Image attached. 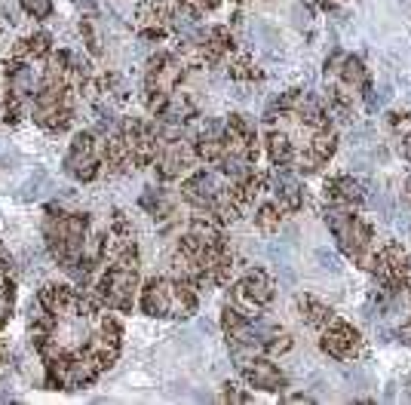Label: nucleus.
<instances>
[{
    "label": "nucleus",
    "instance_id": "obj_1",
    "mask_svg": "<svg viewBox=\"0 0 411 405\" xmlns=\"http://www.w3.org/2000/svg\"><path fill=\"white\" fill-rule=\"evenodd\" d=\"M138 286H142V283H138L135 267H117V264H111L108 270L98 277V283L92 286V289H96V298L102 301V307L129 313L132 304H135Z\"/></svg>",
    "mask_w": 411,
    "mask_h": 405
},
{
    "label": "nucleus",
    "instance_id": "obj_2",
    "mask_svg": "<svg viewBox=\"0 0 411 405\" xmlns=\"http://www.w3.org/2000/svg\"><path fill=\"white\" fill-rule=\"evenodd\" d=\"M62 166L74 181H96L102 172V141L96 139V132L89 129L77 132Z\"/></svg>",
    "mask_w": 411,
    "mask_h": 405
},
{
    "label": "nucleus",
    "instance_id": "obj_3",
    "mask_svg": "<svg viewBox=\"0 0 411 405\" xmlns=\"http://www.w3.org/2000/svg\"><path fill=\"white\" fill-rule=\"evenodd\" d=\"M194 163H197V151L181 139L178 141H160L157 157H154V169H157V178L160 181L181 178Z\"/></svg>",
    "mask_w": 411,
    "mask_h": 405
},
{
    "label": "nucleus",
    "instance_id": "obj_4",
    "mask_svg": "<svg viewBox=\"0 0 411 405\" xmlns=\"http://www.w3.org/2000/svg\"><path fill=\"white\" fill-rule=\"evenodd\" d=\"M356 347H359V332H356L350 323H344V319L335 316L326 329H322V350H326L329 356L350 359Z\"/></svg>",
    "mask_w": 411,
    "mask_h": 405
},
{
    "label": "nucleus",
    "instance_id": "obj_5",
    "mask_svg": "<svg viewBox=\"0 0 411 405\" xmlns=\"http://www.w3.org/2000/svg\"><path fill=\"white\" fill-rule=\"evenodd\" d=\"M37 298L58 319H80V292H74L71 286H43Z\"/></svg>",
    "mask_w": 411,
    "mask_h": 405
},
{
    "label": "nucleus",
    "instance_id": "obj_6",
    "mask_svg": "<svg viewBox=\"0 0 411 405\" xmlns=\"http://www.w3.org/2000/svg\"><path fill=\"white\" fill-rule=\"evenodd\" d=\"M142 310L148 316H172V279L154 277L142 286Z\"/></svg>",
    "mask_w": 411,
    "mask_h": 405
},
{
    "label": "nucleus",
    "instance_id": "obj_7",
    "mask_svg": "<svg viewBox=\"0 0 411 405\" xmlns=\"http://www.w3.org/2000/svg\"><path fill=\"white\" fill-rule=\"evenodd\" d=\"M243 375H246L249 387H255V390L280 393V390L286 387V375H282V371L276 369L270 359H264V356H255V359H252L246 369H243Z\"/></svg>",
    "mask_w": 411,
    "mask_h": 405
},
{
    "label": "nucleus",
    "instance_id": "obj_8",
    "mask_svg": "<svg viewBox=\"0 0 411 405\" xmlns=\"http://www.w3.org/2000/svg\"><path fill=\"white\" fill-rule=\"evenodd\" d=\"M218 191H224L221 185H218V178L212 172H194L190 178H184V185H181V197L190 202V206H197V209H209L212 206V200L218 197Z\"/></svg>",
    "mask_w": 411,
    "mask_h": 405
},
{
    "label": "nucleus",
    "instance_id": "obj_9",
    "mask_svg": "<svg viewBox=\"0 0 411 405\" xmlns=\"http://www.w3.org/2000/svg\"><path fill=\"white\" fill-rule=\"evenodd\" d=\"M270 191H274V202L280 212H298L304 206V194H301V185H298L295 175H289L286 169H276L270 175Z\"/></svg>",
    "mask_w": 411,
    "mask_h": 405
},
{
    "label": "nucleus",
    "instance_id": "obj_10",
    "mask_svg": "<svg viewBox=\"0 0 411 405\" xmlns=\"http://www.w3.org/2000/svg\"><path fill=\"white\" fill-rule=\"evenodd\" d=\"M240 289H243V295H246L255 307H267L270 301H274V295H276L270 277L264 270H258V267H255V270H249L246 277L240 279Z\"/></svg>",
    "mask_w": 411,
    "mask_h": 405
},
{
    "label": "nucleus",
    "instance_id": "obj_11",
    "mask_svg": "<svg viewBox=\"0 0 411 405\" xmlns=\"http://www.w3.org/2000/svg\"><path fill=\"white\" fill-rule=\"evenodd\" d=\"M34 123L46 132L58 135V132H68L71 123H74V108L71 104H58V108H34L31 111Z\"/></svg>",
    "mask_w": 411,
    "mask_h": 405
},
{
    "label": "nucleus",
    "instance_id": "obj_12",
    "mask_svg": "<svg viewBox=\"0 0 411 405\" xmlns=\"http://www.w3.org/2000/svg\"><path fill=\"white\" fill-rule=\"evenodd\" d=\"M49 52H52L49 31H37V34H31V37H22V40H16V47H12V56L28 58V62H43V58H49Z\"/></svg>",
    "mask_w": 411,
    "mask_h": 405
},
{
    "label": "nucleus",
    "instance_id": "obj_13",
    "mask_svg": "<svg viewBox=\"0 0 411 405\" xmlns=\"http://www.w3.org/2000/svg\"><path fill=\"white\" fill-rule=\"evenodd\" d=\"M197 310V286L188 277L172 279V316H190Z\"/></svg>",
    "mask_w": 411,
    "mask_h": 405
},
{
    "label": "nucleus",
    "instance_id": "obj_14",
    "mask_svg": "<svg viewBox=\"0 0 411 405\" xmlns=\"http://www.w3.org/2000/svg\"><path fill=\"white\" fill-rule=\"evenodd\" d=\"M326 197L335 202V200H347V202H356L359 206L362 200H366V194H362L359 181L350 178V175H337V178H329L326 181Z\"/></svg>",
    "mask_w": 411,
    "mask_h": 405
},
{
    "label": "nucleus",
    "instance_id": "obj_15",
    "mask_svg": "<svg viewBox=\"0 0 411 405\" xmlns=\"http://www.w3.org/2000/svg\"><path fill=\"white\" fill-rule=\"evenodd\" d=\"M298 310H301L304 323L313 325V329H326L331 319H335L331 307H326L322 301H316V298H310V295H298Z\"/></svg>",
    "mask_w": 411,
    "mask_h": 405
},
{
    "label": "nucleus",
    "instance_id": "obj_16",
    "mask_svg": "<svg viewBox=\"0 0 411 405\" xmlns=\"http://www.w3.org/2000/svg\"><path fill=\"white\" fill-rule=\"evenodd\" d=\"M267 157L276 169H286L291 160H295V151H291V141L286 132H270L267 135Z\"/></svg>",
    "mask_w": 411,
    "mask_h": 405
},
{
    "label": "nucleus",
    "instance_id": "obj_17",
    "mask_svg": "<svg viewBox=\"0 0 411 405\" xmlns=\"http://www.w3.org/2000/svg\"><path fill=\"white\" fill-rule=\"evenodd\" d=\"M172 12L166 10V3H160V0H142L135 10V22L142 25V28H154V25L166 22Z\"/></svg>",
    "mask_w": 411,
    "mask_h": 405
},
{
    "label": "nucleus",
    "instance_id": "obj_18",
    "mask_svg": "<svg viewBox=\"0 0 411 405\" xmlns=\"http://www.w3.org/2000/svg\"><path fill=\"white\" fill-rule=\"evenodd\" d=\"M212 215H215L221 224H230V221H236L240 218V206H236L234 200H230V194H227V187L224 191H218V197L212 200Z\"/></svg>",
    "mask_w": 411,
    "mask_h": 405
},
{
    "label": "nucleus",
    "instance_id": "obj_19",
    "mask_svg": "<svg viewBox=\"0 0 411 405\" xmlns=\"http://www.w3.org/2000/svg\"><path fill=\"white\" fill-rule=\"evenodd\" d=\"M307 148H310V151H313V154H320L322 160H329V157L337 151V135L331 132L329 126H326V129H316V132L310 135Z\"/></svg>",
    "mask_w": 411,
    "mask_h": 405
},
{
    "label": "nucleus",
    "instance_id": "obj_20",
    "mask_svg": "<svg viewBox=\"0 0 411 405\" xmlns=\"http://www.w3.org/2000/svg\"><path fill=\"white\" fill-rule=\"evenodd\" d=\"M194 151H197V160L200 163H212V166H215L224 157V139H197Z\"/></svg>",
    "mask_w": 411,
    "mask_h": 405
},
{
    "label": "nucleus",
    "instance_id": "obj_21",
    "mask_svg": "<svg viewBox=\"0 0 411 405\" xmlns=\"http://www.w3.org/2000/svg\"><path fill=\"white\" fill-rule=\"evenodd\" d=\"M341 77H344V83H347V86H362V83L368 80V74H366V65H362V58H356V56H347V58H344Z\"/></svg>",
    "mask_w": 411,
    "mask_h": 405
},
{
    "label": "nucleus",
    "instance_id": "obj_22",
    "mask_svg": "<svg viewBox=\"0 0 411 405\" xmlns=\"http://www.w3.org/2000/svg\"><path fill=\"white\" fill-rule=\"evenodd\" d=\"M255 224L261 227L264 233L280 231V209H276V202H264V206L258 209V212H255Z\"/></svg>",
    "mask_w": 411,
    "mask_h": 405
},
{
    "label": "nucleus",
    "instance_id": "obj_23",
    "mask_svg": "<svg viewBox=\"0 0 411 405\" xmlns=\"http://www.w3.org/2000/svg\"><path fill=\"white\" fill-rule=\"evenodd\" d=\"M227 129H230V132L246 135L249 141H255V145H258V126H255V120H252L249 114H230L227 117Z\"/></svg>",
    "mask_w": 411,
    "mask_h": 405
},
{
    "label": "nucleus",
    "instance_id": "obj_24",
    "mask_svg": "<svg viewBox=\"0 0 411 405\" xmlns=\"http://www.w3.org/2000/svg\"><path fill=\"white\" fill-rule=\"evenodd\" d=\"M25 10V16L37 19V22H43V19L52 16V0H19Z\"/></svg>",
    "mask_w": 411,
    "mask_h": 405
},
{
    "label": "nucleus",
    "instance_id": "obj_25",
    "mask_svg": "<svg viewBox=\"0 0 411 405\" xmlns=\"http://www.w3.org/2000/svg\"><path fill=\"white\" fill-rule=\"evenodd\" d=\"M326 163H329V160H322L320 154H313V151H310V148H307V151H304L301 157H298V172H304V175H313V172H320V169L326 166Z\"/></svg>",
    "mask_w": 411,
    "mask_h": 405
},
{
    "label": "nucleus",
    "instance_id": "obj_26",
    "mask_svg": "<svg viewBox=\"0 0 411 405\" xmlns=\"http://www.w3.org/2000/svg\"><path fill=\"white\" fill-rule=\"evenodd\" d=\"M264 350H267L270 356H276V354H286V350H291V335H286V332H280L276 329L274 335L264 341Z\"/></svg>",
    "mask_w": 411,
    "mask_h": 405
},
{
    "label": "nucleus",
    "instance_id": "obj_27",
    "mask_svg": "<svg viewBox=\"0 0 411 405\" xmlns=\"http://www.w3.org/2000/svg\"><path fill=\"white\" fill-rule=\"evenodd\" d=\"M98 332L108 335V338H114V341H120L123 338V325H120V319H117L114 313H102V316H98Z\"/></svg>",
    "mask_w": 411,
    "mask_h": 405
},
{
    "label": "nucleus",
    "instance_id": "obj_28",
    "mask_svg": "<svg viewBox=\"0 0 411 405\" xmlns=\"http://www.w3.org/2000/svg\"><path fill=\"white\" fill-rule=\"evenodd\" d=\"M230 77H234V80H255V77H261V71H258L249 58H236V62L230 65Z\"/></svg>",
    "mask_w": 411,
    "mask_h": 405
},
{
    "label": "nucleus",
    "instance_id": "obj_29",
    "mask_svg": "<svg viewBox=\"0 0 411 405\" xmlns=\"http://www.w3.org/2000/svg\"><path fill=\"white\" fill-rule=\"evenodd\" d=\"M246 319H249V316H246V313H243L236 304H227V307L221 310V325H224V332H234L236 325H243Z\"/></svg>",
    "mask_w": 411,
    "mask_h": 405
},
{
    "label": "nucleus",
    "instance_id": "obj_30",
    "mask_svg": "<svg viewBox=\"0 0 411 405\" xmlns=\"http://www.w3.org/2000/svg\"><path fill=\"white\" fill-rule=\"evenodd\" d=\"M80 34L86 40V49H89L92 56H102V43H98V34L92 31V22H80Z\"/></svg>",
    "mask_w": 411,
    "mask_h": 405
},
{
    "label": "nucleus",
    "instance_id": "obj_31",
    "mask_svg": "<svg viewBox=\"0 0 411 405\" xmlns=\"http://www.w3.org/2000/svg\"><path fill=\"white\" fill-rule=\"evenodd\" d=\"M316 261H320L322 270H331V273L341 270V258H337L335 252H329V249H316Z\"/></svg>",
    "mask_w": 411,
    "mask_h": 405
},
{
    "label": "nucleus",
    "instance_id": "obj_32",
    "mask_svg": "<svg viewBox=\"0 0 411 405\" xmlns=\"http://www.w3.org/2000/svg\"><path fill=\"white\" fill-rule=\"evenodd\" d=\"M224 402H252V396L243 393L236 384H224Z\"/></svg>",
    "mask_w": 411,
    "mask_h": 405
},
{
    "label": "nucleus",
    "instance_id": "obj_33",
    "mask_svg": "<svg viewBox=\"0 0 411 405\" xmlns=\"http://www.w3.org/2000/svg\"><path fill=\"white\" fill-rule=\"evenodd\" d=\"M344 58H347V52H331V56L326 58V74H341V68H344Z\"/></svg>",
    "mask_w": 411,
    "mask_h": 405
},
{
    "label": "nucleus",
    "instance_id": "obj_34",
    "mask_svg": "<svg viewBox=\"0 0 411 405\" xmlns=\"http://www.w3.org/2000/svg\"><path fill=\"white\" fill-rule=\"evenodd\" d=\"M310 16H313V12H310V6L295 3V22H298V25H307V22H310Z\"/></svg>",
    "mask_w": 411,
    "mask_h": 405
},
{
    "label": "nucleus",
    "instance_id": "obj_35",
    "mask_svg": "<svg viewBox=\"0 0 411 405\" xmlns=\"http://www.w3.org/2000/svg\"><path fill=\"white\" fill-rule=\"evenodd\" d=\"M350 166H353L356 172H362V169H368V157H362V154H353V157H350Z\"/></svg>",
    "mask_w": 411,
    "mask_h": 405
},
{
    "label": "nucleus",
    "instance_id": "obj_36",
    "mask_svg": "<svg viewBox=\"0 0 411 405\" xmlns=\"http://www.w3.org/2000/svg\"><path fill=\"white\" fill-rule=\"evenodd\" d=\"M218 3H221V0H197V6H200V10H206V12L218 10Z\"/></svg>",
    "mask_w": 411,
    "mask_h": 405
},
{
    "label": "nucleus",
    "instance_id": "obj_37",
    "mask_svg": "<svg viewBox=\"0 0 411 405\" xmlns=\"http://www.w3.org/2000/svg\"><path fill=\"white\" fill-rule=\"evenodd\" d=\"M396 338H399V341L406 344V347H411V325H406V329H399V335H396Z\"/></svg>",
    "mask_w": 411,
    "mask_h": 405
},
{
    "label": "nucleus",
    "instance_id": "obj_38",
    "mask_svg": "<svg viewBox=\"0 0 411 405\" xmlns=\"http://www.w3.org/2000/svg\"><path fill=\"white\" fill-rule=\"evenodd\" d=\"M74 3L80 6V10L89 12V16H96V3H92V0H74Z\"/></svg>",
    "mask_w": 411,
    "mask_h": 405
},
{
    "label": "nucleus",
    "instance_id": "obj_39",
    "mask_svg": "<svg viewBox=\"0 0 411 405\" xmlns=\"http://www.w3.org/2000/svg\"><path fill=\"white\" fill-rule=\"evenodd\" d=\"M289 402H313V396H307V393H295V396H289Z\"/></svg>",
    "mask_w": 411,
    "mask_h": 405
},
{
    "label": "nucleus",
    "instance_id": "obj_40",
    "mask_svg": "<svg viewBox=\"0 0 411 405\" xmlns=\"http://www.w3.org/2000/svg\"><path fill=\"white\" fill-rule=\"evenodd\" d=\"M384 396H387V400H393V396H396V384H387V390H384Z\"/></svg>",
    "mask_w": 411,
    "mask_h": 405
},
{
    "label": "nucleus",
    "instance_id": "obj_41",
    "mask_svg": "<svg viewBox=\"0 0 411 405\" xmlns=\"http://www.w3.org/2000/svg\"><path fill=\"white\" fill-rule=\"evenodd\" d=\"M406 393H408V400H411V378H408V384H406Z\"/></svg>",
    "mask_w": 411,
    "mask_h": 405
}]
</instances>
